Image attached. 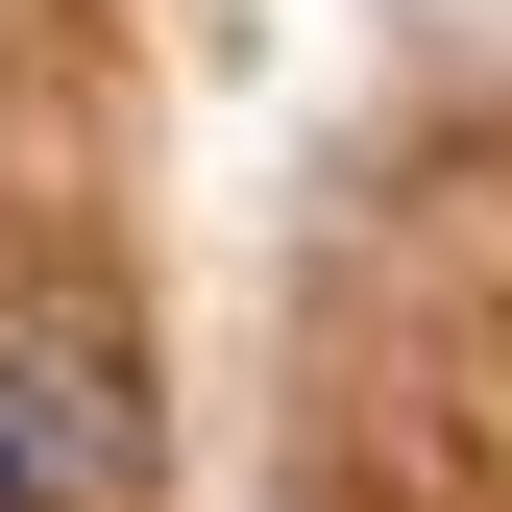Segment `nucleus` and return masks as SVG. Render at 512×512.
I'll list each match as a JSON object with an SVG mask.
<instances>
[{"mask_svg":"<svg viewBox=\"0 0 512 512\" xmlns=\"http://www.w3.org/2000/svg\"><path fill=\"white\" fill-rule=\"evenodd\" d=\"M0 512H49V439H25V391H0Z\"/></svg>","mask_w":512,"mask_h":512,"instance_id":"nucleus-1","label":"nucleus"}]
</instances>
